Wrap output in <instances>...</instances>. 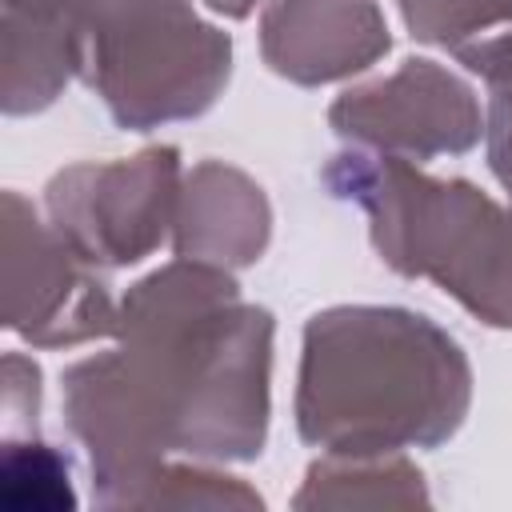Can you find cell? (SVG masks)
I'll return each instance as SVG.
<instances>
[{"label":"cell","instance_id":"cell-3","mask_svg":"<svg viewBox=\"0 0 512 512\" xmlns=\"http://www.w3.org/2000/svg\"><path fill=\"white\" fill-rule=\"evenodd\" d=\"M324 188L364 208L380 260L412 280H432L492 328H512V212L468 180H440L412 160L340 152Z\"/></svg>","mask_w":512,"mask_h":512},{"label":"cell","instance_id":"cell-2","mask_svg":"<svg viewBox=\"0 0 512 512\" xmlns=\"http://www.w3.org/2000/svg\"><path fill=\"white\" fill-rule=\"evenodd\" d=\"M472 400L460 344L408 308L344 304L304 324L296 432L328 456L444 444Z\"/></svg>","mask_w":512,"mask_h":512},{"label":"cell","instance_id":"cell-16","mask_svg":"<svg viewBox=\"0 0 512 512\" xmlns=\"http://www.w3.org/2000/svg\"><path fill=\"white\" fill-rule=\"evenodd\" d=\"M252 4H256V0H208V8H216V12L232 16V20L248 16V12H252Z\"/></svg>","mask_w":512,"mask_h":512},{"label":"cell","instance_id":"cell-9","mask_svg":"<svg viewBox=\"0 0 512 512\" xmlns=\"http://www.w3.org/2000/svg\"><path fill=\"white\" fill-rule=\"evenodd\" d=\"M272 212L244 172L204 160L188 172L176 204L172 248L184 260H204L216 268H244L256 264L268 248Z\"/></svg>","mask_w":512,"mask_h":512},{"label":"cell","instance_id":"cell-5","mask_svg":"<svg viewBox=\"0 0 512 512\" xmlns=\"http://www.w3.org/2000/svg\"><path fill=\"white\" fill-rule=\"evenodd\" d=\"M180 152L144 148L128 160L72 164L44 192L48 224L92 264L124 268L160 248L176 224Z\"/></svg>","mask_w":512,"mask_h":512},{"label":"cell","instance_id":"cell-15","mask_svg":"<svg viewBox=\"0 0 512 512\" xmlns=\"http://www.w3.org/2000/svg\"><path fill=\"white\" fill-rule=\"evenodd\" d=\"M492 100H488V120H484V136H488V164L496 172V180L512 192V72L488 80Z\"/></svg>","mask_w":512,"mask_h":512},{"label":"cell","instance_id":"cell-14","mask_svg":"<svg viewBox=\"0 0 512 512\" xmlns=\"http://www.w3.org/2000/svg\"><path fill=\"white\" fill-rule=\"evenodd\" d=\"M136 508H260V496L232 476L196 464H164L140 492Z\"/></svg>","mask_w":512,"mask_h":512},{"label":"cell","instance_id":"cell-13","mask_svg":"<svg viewBox=\"0 0 512 512\" xmlns=\"http://www.w3.org/2000/svg\"><path fill=\"white\" fill-rule=\"evenodd\" d=\"M0 480H4V504L8 508H72V484H68V460L44 444V440H4V464H0Z\"/></svg>","mask_w":512,"mask_h":512},{"label":"cell","instance_id":"cell-10","mask_svg":"<svg viewBox=\"0 0 512 512\" xmlns=\"http://www.w3.org/2000/svg\"><path fill=\"white\" fill-rule=\"evenodd\" d=\"M80 0H4V112L24 116L56 100L76 72Z\"/></svg>","mask_w":512,"mask_h":512},{"label":"cell","instance_id":"cell-6","mask_svg":"<svg viewBox=\"0 0 512 512\" xmlns=\"http://www.w3.org/2000/svg\"><path fill=\"white\" fill-rule=\"evenodd\" d=\"M4 324L40 348H64L116 328L100 264L44 224L20 192H4Z\"/></svg>","mask_w":512,"mask_h":512},{"label":"cell","instance_id":"cell-8","mask_svg":"<svg viewBox=\"0 0 512 512\" xmlns=\"http://www.w3.org/2000/svg\"><path fill=\"white\" fill-rule=\"evenodd\" d=\"M388 44L376 0H272L260 16L264 64L308 88L376 64Z\"/></svg>","mask_w":512,"mask_h":512},{"label":"cell","instance_id":"cell-4","mask_svg":"<svg viewBox=\"0 0 512 512\" xmlns=\"http://www.w3.org/2000/svg\"><path fill=\"white\" fill-rule=\"evenodd\" d=\"M76 48V72L132 132L208 112L232 72L228 32L192 0H80Z\"/></svg>","mask_w":512,"mask_h":512},{"label":"cell","instance_id":"cell-12","mask_svg":"<svg viewBox=\"0 0 512 512\" xmlns=\"http://www.w3.org/2000/svg\"><path fill=\"white\" fill-rule=\"evenodd\" d=\"M424 476L384 452V456H328L308 468V484L296 496V508H356V504H428V492L420 484Z\"/></svg>","mask_w":512,"mask_h":512},{"label":"cell","instance_id":"cell-11","mask_svg":"<svg viewBox=\"0 0 512 512\" xmlns=\"http://www.w3.org/2000/svg\"><path fill=\"white\" fill-rule=\"evenodd\" d=\"M400 16L420 44L444 48L484 80L512 72V0H400Z\"/></svg>","mask_w":512,"mask_h":512},{"label":"cell","instance_id":"cell-7","mask_svg":"<svg viewBox=\"0 0 512 512\" xmlns=\"http://www.w3.org/2000/svg\"><path fill=\"white\" fill-rule=\"evenodd\" d=\"M328 124L348 144L400 160L456 156L484 132L476 92L436 60H404L392 76L348 88L328 108Z\"/></svg>","mask_w":512,"mask_h":512},{"label":"cell","instance_id":"cell-1","mask_svg":"<svg viewBox=\"0 0 512 512\" xmlns=\"http://www.w3.org/2000/svg\"><path fill=\"white\" fill-rule=\"evenodd\" d=\"M116 348L64 372V420L104 508H136L168 452L256 460L268 432L272 316L228 268L172 260L116 308Z\"/></svg>","mask_w":512,"mask_h":512}]
</instances>
